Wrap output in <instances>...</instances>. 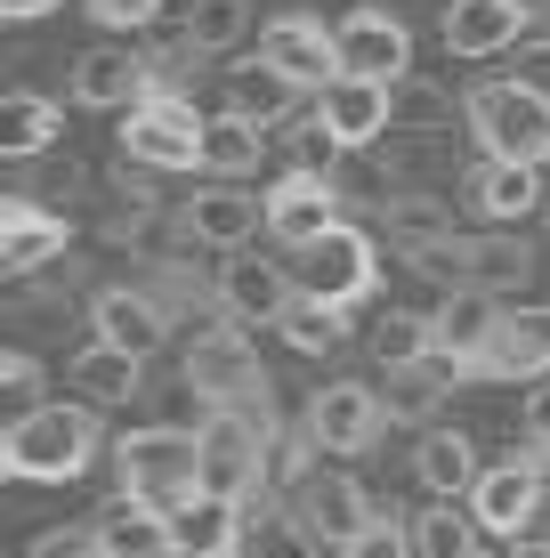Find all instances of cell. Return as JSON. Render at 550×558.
Masks as SVG:
<instances>
[{
    "instance_id": "33",
    "label": "cell",
    "mask_w": 550,
    "mask_h": 558,
    "mask_svg": "<svg viewBox=\"0 0 550 558\" xmlns=\"http://www.w3.org/2000/svg\"><path fill=\"white\" fill-rule=\"evenodd\" d=\"M535 276V243L526 235H469V292H510V283Z\"/></svg>"
},
{
    "instance_id": "26",
    "label": "cell",
    "mask_w": 550,
    "mask_h": 558,
    "mask_svg": "<svg viewBox=\"0 0 550 558\" xmlns=\"http://www.w3.org/2000/svg\"><path fill=\"white\" fill-rule=\"evenodd\" d=\"M65 138V106L41 98V89H9L0 98V154L9 162H33V154H49Z\"/></svg>"
},
{
    "instance_id": "47",
    "label": "cell",
    "mask_w": 550,
    "mask_h": 558,
    "mask_svg": "<svg viewBox=\"0 0 550 558\" xmlns=\"http://www.w3.org/2000/svg\"><path fill=\"white\" fill-rule=\"evenodd\" d=\"M57 9H65V0H0L9 25H41V16H57Z\"/></svg>"
},
{
    "instance_id": "36",
    "label": "cell",
    "mask_w": 550,
    "mask_h": 558,
    "mask_svg": "<svg viewBox=\"0 0 550 558\" xmlns=\"http://www.w3.org/2000/svg\"><path fill=\"white\" fill-rule=\"evenodd\" d=\"M478 534L486 526L469 510H453V494H438V502L413 518V550H421V558H469V550H478Z\"/></svg>"
},
{
    "instance_id": "34",
    "label": "cell",
    "mask_w": 550,
    "mask_h": 558,
    "mask_svg": "<svg viewBox=\"0 0 550 558\" xmlns=\"http://www.w3.org/2000/svg\"><path fill=\"white\" fill-rule=\"evenodd\" d=\"M243 33H252V0H195L186 25H179V49L186 57H227Z\"/></svg>"
},
{
    "instance_id": "20",
    "label": "cell",
    "mask_w": 550,
    "mask_h": 558,
    "mask_svg": "<svg viewBox=\"0 0 550 558\" xmlns=\"http://www.w3.org/2000/svg\"><path fill=\"white\" fill-rule=\"evenodd\" d=\"M316 113H325L332 138L356 154V146H372V138L396 130V82H356V73H340L332 89H316Z\"/></svg>"
},
{
    "instance_id": "40",
    "label": "cell",
    "mask_w": 550,
    "mask_h": 558,
    "mask_svg": "<svg viewBox=\"0 0 550 558\" xmlns=\"http://www.w3.org/2000/svg\"><path fill=\"white\" fill-rule=\"evenodd\" d=\"M340 154H349V146L332 138V122H325V113H308V122H300V138H292V170H316V179H332Z\"/></svg>"
},
{
    "instance_id": "27",
    "label": "cell",
    "mask_w": 550,
    "mask_h": 558,
    "mask_svg": "<svg viewBox=\"0 0 550 558\" xmlns=\"http://www.w3.org/2000/svg\"><path fill=\"white\" fill-rule=\"evenodd\" d=\"M146 389V356H130V349H106V340H89L82 356H73V397L82 405H130V397Z\"/></svg>"
},
{
    "instance_id": "22",
    "label": "cell",
    "mask_w": 550,
    "mask_h": 558,
    "mask_svg": "<svg viewBox=\"0 0 550 558\" xmlns=\"http://www.w3.org/2000/svg\"><path fill=\"white\" fill-rule=\"evenodd\" d=\"M89 324H98L106 349H130V356H155L170 340V307L155 292H138V283H106V292L89 300Z\"/></svg>"
},
{
    "instance_id": "46",
    "label": "cell",
    "mask_w": 550,
    "mask_h": 558,
    "mask_svg": "<svg viewBox=\"0 0 550 558\" xmlns=\"http://www.w3.org/2000/svg\"><path fill=\"white\" fill-rule=\"evenodd\" d=\"M526 437L550 453V380H535V397H526Z\"/></svg>"
},
{
    "instance_id": "41",
    "label": "cell",
    "mask_w": 550,
    "mask_h": 558,
    "mask_svg": "<svg viewBox=\"0 0 550 558\" xmlns=\"http://www.w3.org/2000/svg\"><path fill=\"white\" fill-rule=\"evenodd\" d=\"M340 558H421V550H413V518H372Z\"/></svg>"
},
{
    "instance_id": "29",
    "label": "cell",
    "mask_w": 550,
    "mask_h": 558,
    "mask_svg": "<svg viewBox=\"0 0 550 558\" xmlns=\"http://www.w3.org/2000/svg\"><path fill=\"white\" fill-rule=\"evenodd\" d=\"M179 550L186 558H235L243 550V502L235 494H195L179 510Z\"/></svg>"
},
{
    "instance_id": "3",
    "label": "cell",
    "mask_w": 550,
    "mask_h": 558,
    "mask_svg": "<svg viewBox=\"0 0 550 558\" xmlns=\"http://www.w3.org/2000/svg\"><path fill=\"white\" fill-rule=\"evenodd\" d=\"M203 122H211V113H195L179 89L155 82L122 113V162L130 170H203Z\"/></svg>"
},
{
    "instance_id": "43",
    "label": "cell",
    "mask_w": 550,
    "mask_h": 558,
    "mask_svg": "<svg viewBox=\"0 0 550 558\" xmlns=\"http://www.w3.org/2000/svg\"><path fill=\"white\" fill-rule=\"evenodd\" d=\"M162 16V0H89V25H106V33H146Z\"/></svg>"
},
{
    "instance_id": "21",
    "label": "cell",
    "mask_w": 550,
    "mask_h": 558,
    "mask_svg": "<svg viewBox=\"0 0 550 558\" xmlns=\"http://www.w3.org/2000/svg\"><path fill=\"white\" fill-rule=\"evenodd\" d=\"M65 243H73V227L57 219L49 203H33V195L0 203V267H9V276H41L49 259H65Z\"/></svg>"
},
{
    "instance_id": "48",
    "label": "cell",
    "mask_w": 550,
    "mask_h": 558,
    "mask_svg": "<svg viewBox=\"0 0 550 558\" xmlns=\"http://www.w3.org/2000/svg\"><path fill=\"white\" fill-rule=\"evenodd\" d=\"M510 558H550V534H518V550Z\"/></svg>"
},
{
    "instance_id": "31",
    "label": "cell",
    "mask_w": 550,
    "mask_h": 558,
    "mask_svg": "<svg viewBox=\"0 0 550 558\" xmlns=\"http://www.w3.org/2000/svg\"><path fill=\"white\" fill-rule=\"evenodd\" d=\"M243 558H325L316 526L300 510H259V494L243 502Z\"/></svg>"
},
{
    "instance_id": "8",
    "label": "cell",
    "mask_w": 550,
    "mask_h": 558,
    "mask_svg": "<svg viewBox=\"0 0 550 558\" xmlns=\"http://www.w3.org/2000/svg\"><path fill=\"white\" fill-rule=\"evenodd\" d=\"M372 283H381V243H372L365 227H349V219L300 252V292H316V300H332V307L372 300Z\"/></svg>"
},
{
    "instance_id": "2",
    "label": "cell",
    "mask_w": 550,
    "mask_h": 558,
    "mask_svg": "<svg viewBox=\"0 0 550 558\" xmlns=\"http://www.w3.org/2000/svg\"><path fill=\"white\" fill-rule=\"evenodd\" d=\"M113 470H122V494H138V502H155L179 518L203 486V429H179V421H146V429L113 437Z\"/></svg>"
},
{
    "instance_id": "50",
    "label": "cell",
    "mask_w": 550,
    "mask_h": 558,
    "mask_svg": "<svg viewBox=\"0 0 550 558\" xmlns=\"http://www.w3.org/2000/svg\"><path fill=\"white\" fill-rule=\"evenodd\" d=\"M542 534H550V518H542Z\"/></svg>"
},
{
    "instance_id": "24",
    "label": "cell",
    "mask_w": 550,
    "mask_h": 558,
    "mask_svg": "<svg viewBox=\"0 0 550 558\" xmlns=\"http://www.w3.org/2000/svg\"><path fill=\"white\" fill-rule=\"evenodd\" d=\"M542 162H502V154H486L478 170H469V210L478 219H494V227H518V219H535L542 210Z\"/></svg>"
},
{
    "instance_id": "15",
    "label": "cell",
    "mask_w": 550,
    "mask_h": 558,
    "mask_svg": "<svg viewBox=\"0 0 550 558\" xmlns=\"http://www.w3.org/2000/svg\"><path fill=\"white\" fill-rule=\"evenodd\" d=\"M526 25H535L526 0H445V49L469 57V65L510 57V49L526 41Z\"/></svg>"
},
{
    "instance_id": "1",
    "label": "cell",
    "mask_w": 550,
    "mask_h": 558,
    "mask_svg": "<svg viewBox=\"0 0 550 558\" xmlns=\"http://www.w3.org/2000/svg\"><path fill=\"white\" fill-rule=\"evenodd\" d=\"M98 461V405H33L0 429V470L16 486H73Z\"/></svg>"
},
{
    "instance_id": "7",
    "label": "cell",
    "mask_w": 550,
    "mask_h": 558,
    "mask_svg": "<svg viewBox=\"0 0 550 558\" xmlns=\"http://www.w3.org/2000/svg\"><path fill=\"white\" fill-rule=\"evenodd\" d=\"M542 510H550V461H535V453L486 461V477L469 486V518H478L494 543H518V534H535Z\"/></svg>"
},
{
    "instance_id": "16",
    "label": "cell",
    "mask_w": 550,
    "mask_h": 558,
    "mask_svg": "<svg viewBox=\"0 0 550 558\" xmlns=\"http://www.w3.org/2000/svg\"><path fill=\"white\" fill-rule=\"evenodd\" d=\"M494 324H502V300L494 292H445L438 307H429V340H438V356L462 380H478V356L494 349Z\"/></svg>"
},
{
    "instance_id": "14",
    "label": "cell",
    "mask_w": 550,
    "mask_h": 558,
    "mask_svg": "<svg viewBox=\"0 0 550 558\" xmlns=\"http://www.w3.org/2000/svg\"><path fill=\"white\" fill-rule=\"evenodd\" d=\"M340 227V186L316 179V170H283L268 186V235L292 243V252H308L316 235H332Z\"/></svg>"
},
{
    "instance_id": "9",
    "label": "cell",
    "mask_w": 550,
    "mask_h": 558,
    "mask_svg": "<svg viewBox=\"0 0 550 558\" xmlns=\"http://www.w3.org/2000/svg\"><path fill=\"white\" fill-rule=\"evenodd\" d=\"M300 429H308V446L316 453H372L381 446V429H389V405H381V389H372V380H325V389L308 397V421H300Z\"/></svg>"
},
{
    "instance_id": "12",
    "label": "cell",
    "mask_w": 550,
    "mask_h": 558,
    "mask_svg": "<svg viewBox=\"0 0 550 558\" xmlns=\"http://www.w3.org/2000/svg\"><path fill=\"white\" fill-rule=\"evenodd\" d=\"M179 227L203 243V252H252V235L268 227V195H243L235 179H219V186H195L179 210Z\"/></svg>"
},
{
    "instance_id": "35",
    "label": "cell",
    "mask_w": 550,
    "mask_h": 558,
    "mask_svg": "<svg viewBox=\"0 0 550 558\" xmlns=\"http://www.w3.org/2000/svg\"><path fill=\"white\" fill-rule=\"evenodd\" d=\"M283 349H300V356H332L340 340H349V307H332V300H316V292H300L292 307H283Z\"/></svg>"
},
{
    "instance_id": "39",
    "label": "cell",
    "mask_w": 550,
    "mask_h": 558,
    "mask_svg": "<svg viewBox=\"0 0 550 558\" xmlns=\"http://www.w3.org/2000/svg\"><path fill=\"white\" fill-rule=\"evenodd\" d=\"M0 389H9V421L33 413V405H49V397H41V356H33V349H9V356H0Z\"/></svg>"
},
{
    "instance_id": "5",
    "label": "cell",
    "mask_w": 550,
    "mask_h": 558,
    "mask_svg": "<svg viewBox=\"0 0 550 558\" xmlns=\"http://www.w3.org/2000/svg\"><path fill=\"white\" fill-rule=\"evenodd\" d=\"M179 364H186V389H195L203 405H235V413L268 405V373H259V349L243 340V324H235V316L211 324V332H195Z\"/></svg>"
},
{
    "instance_id": "38",
    "label": "cell",
    "mask_w": 550,
    "mask_h": 558,
    "mask_svg": "<svg viewBox=\"0 0 550 558\" xmlns=\"http://www.w3.org/2000/svg\"><path fill=\"white\" fill-rule=\"evenodd\" d=\"M372 356H381V364H421V356H438V340H429V316H405V307H389V316L372 324Z\"/></svg>"
},
{
    "instance_id": "44",
    "label": "cell",
    "mask_w": 550,
    "mask_h": 558,
    "mask_svg": "<svg viewBox=\"0 0 550 558\" xmlns=\"http://www.w3.org/2000/svg\"><path fill=\"white\" fill-rule=\"evenodd\" d=\"M445 89H429V82H396V122H421V130H438L445 122Z\"/></svg>"
},
{
    "instance_id": "13",
    "label": "cell",
    "mask_w": 550,
    "mask_h": 558,
    "mask_svg": "<svg viewBox=\"0 0 550 558\" xmlns=\"http://www.w3.org/2000/svg\"><path fill=\"white\" fill-rule=\"evenodd\" d=\"M292 510L316 526V543H325V550H349L356 534L381 518V510H372V494L356 486L349 470H308V477H300V494H292Z\"/></svg>"
},
{
    "instance_id": "28",
    "label": "cell",
    "mask_w": 550,
    "mask_h": 558,
    "mask_svg": "<svg viewBox=\"0 0 550 558\" xmlns=\"http://www.w3.org/2000/svg\"><path fill=\"white\" fill-rule=\"evenodd\" d=\"M453 364L445 356H421V364H381V405H389V421H429L445 405V389H453Z\"/></svg>"
},
{
    "instance_id": "11",
    "label": "cell",
    "mask_w": 550,
    "mask_h": 558,
    "mask_svg": "<svg viewBox=\"0 0 550 558\" xmlns=\"http://www.w3.org/2000/svg\"><path fill=\"white\" fill-rule=\"evenodd\" d=\"M332 33H340V73H356V82H413V33L389 9H349Z\"/></svg>"
},
{
    "instance_id": "49",
    "label": "cell",
    "mask_w": 550,
    "mask_h": 558,
    "mask_svg": "<svg viewBox=\"0 0 550 558\" xmlns=\"http://www.w3.org/2000/svg\"><path fill=\"white\" fill-rule=\"evenodd\" d=\"M469 558H502V550H486V543H478V550H469Z\"/></svg>"
},
{
    "instance_id": "4",
    "label": "cell",
    "mask_w": 550,
    "mask_h": 558,
    "mask_svg": "<svg viewBox=\"0 0 550 558\" xmlns=\"http://www.w3.org/2000/svg\"><path fill=\"white\" fill-rule=\"evenodd\" d=\"M469 130L502 162H542L550 170V89L526 82H478L469 89Z\"/></svg>"
},
{
    "instance_id": "17",
    "label": "cell",
    "mask_w": 550,
    "mask_h": 558,
    "mask_svg": "<svg viewBox=\"0 0 550 558\" xmlns=\"http://www.w3.org/2000/svg\"><path fill=\"white\" fill-rule=\"evenodd\" d=\"M300 300V276L259 252H227V276H219V307L235 324H283V307Z\"/></svg>"
},
{
    "instance_id": "45",
    "label": "cell",
    "mask_w": 550,
    "mask_h": 558,
    "mask_svg": "<svg viewBox=\"0 0 550 558\" xmlns=\"http://www.w3.org/2000/svg\"><path fill=\"white\" fill-rule=\"evenodd\" d=\"M510 57H518V73H510V82H526V89H550V33H526V41L510 49Z\"/></svg>"
},
{
    "instance_id": "42",
    "label": "cell",
    "mask_w": 550,
    "mask_h": 558,
    "mask_svg": "<svg viewBox=\"0 0 550 558\" xmlns=\"http://www.w3.org/2000/svg\"><path fill=\"white\" fill-rule=\"evenodd\" d=\"M33 558H113L98 543V526H49V534H33Z\"/></svg>"
},
{
    "instance_id": "6",
    "label": "cell",
    "mask_w": 550,
    "mask_h": 558,
    "mask_svg": "<svg viewBox=\"0 0 550 558\" xmlns=\"http://www.w3.org/2000/svg\"><path fill=\"white\" fill-rule=\"evenodd\" d=\"M195 429H203V486H211V494H235V502H252L259 477H268V446H276L268 413L211 405Z\"/></svg>"
},
{
    "instance_id": "25",
    "label": "cell",
    "mask_w": 550,
    "mask_h": 558,
    "mask_svg": "<svg viewBox=\"0 0 550 558\" xmlns=\"http://www.w3.org/2000/svg\"><path fill=\"white\" fill-rule=\"evenodd\" d=\"M300 98H308V89H300V82H283L268 57H252V65H235V73H227V106H235L243 122H259L268 138L300 122Z\"/></svg>"
},
{
    "instance_id": "18",
    "label": "cell",
    "mask_w": 550,
    "mask_h": 558,
    "mask_svg": "<svg viewBox=\"0 0 550 558\" xmlns=\"http://www.w3.org/2000/svg\"><path fill=\"white\" fill-rule=\"evenodd\" d=\"M146 89H155V73H146V57L122 49V41L73 57V106H89V113H130Z\"/></svg>"
},
{
    "instance_id": "19",
    "label": "cell",
    "mask_w": 550,
    "mask_h": 558,
    "mask_svg": "<svg viewBox=\"0 0 550 558\" xmlns=\"http://www.w3.org/2000/svg\"><path fill=\"white\" fill-rule=\"evenodd\" d=\"M478 380H550V307H502L494 324V349L478 356Z\"/></svg>"
},
{
    "instance_id": "23",
    "label": "cell",
    "mask_w": 550,
    "mask_h": 558,
    "mask_svg": "<svg viewBox=\"0 0 550 558\" xmlns=\"http://www.w3.org/2000/svg\"><path fill=\"white\" fill-rule=\"evenodd\" d=\"M89 526H98V543H106L113 558H186V550H179V518L155 510V502H138V494H113Z\"/></svg>"
},
{
    "instance_id": "30",
    "label": "cell",
    "mask_w": 550,
    "mask_h": 558,
    "mask_svg": "<svg viewBox=\"0 0 550 558\" xmlns=\"http://www.w3.org/2000/svg\"><path fill=\"white\" fill-rule=\"evenodd\" d=\"M413 477H421L429 494H469L486 477V461H478V446H469L462 429H429L421 446H413Z\"/></svg>"
},
{
    "instance_id": "37",
    "label": "cell",
    "mask_w": 550,
    "mask_h": 558,
    "mask_svg": "<svg viewBox=\"0 0 550 558\" xmlns=\"http://www.w3.org/2000/svg\"><path fill=\"white\" fill-rule=\"evenodd\" d=\"M381 219H389V235L405 243V259L453 235V210H445V203H429V195H389V210H381Z\"/></svg>"
},
{
    "instance_id": "32",
    "label": "cell",
    "mask_w": 550,
    "mask_h": 558,
    "mask_svg": "<svg viewBox=\"0 0 550 558\" xmlns=\"http://www.w3.org/2000/svg\"><path fill=\"white\" fill-rule=\"evenodd\" d=\"M259 154H268V130H259V122H243L235 106L203 122V170H211V179H252V170H259Z\"/></svg>"
},
{
    "instance_id": "10",
    "label": "cell",
    "mask_w": 550,
    "mask_h": 558,
    "mask_svg": "<svg viewBox=\"0 0 550 558\" xmlns=\"http://www.w3.org/2000/svg\"><path fill=\"white\" fill-rule=\"evenodd\" d=\"M259 57H268L283 82H300L308 98L340 82V33L325 25V16H308V9H283V16H268V25H259Z\"/></svg>"
}]
</instances>
